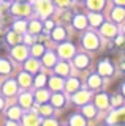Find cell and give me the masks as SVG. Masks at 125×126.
<instances>
[{
	"label": "cell",
	"instance_id": "cell-24",
	"mask_svg": "<svg viewBox=\"0 0 125 126\" xmlns=\"http://www.w3.org/2000/svg\"><path fill=\"white\" fill-rule=\"evenodd\" d=\"M11 71V65L5 58H0V74H10Z\"/></svg>",
	"mask_w": 125,
	"mask_h": 126
},
{
	"label": "cell",
	"instance_id": "cell-5",
	"mask_svg": "<svg viewBox=\"0 0 125 126\" xmlns=\"http://www.w3.org/2000/svg\"><path fill=\"white\" fill-rule=\"evenodd\" d=\"M51 94L48 90H43V88H38L37 93H35V101L38 102V104H44L46 101H49Z\"/></svg>",
	"mask_w": 125,
	"mask_h": 126
},
{
	"label": "cell",
	"instance_id": "cell-14",
	"mask_svg": "<svg viewBox=\"0 0 125 126\" xmlns=\"http://www.w3.org/2000/svg\"><path fill=\"white\" fill-rule=\"evenodd\" d=\"M101 77L98 76V74H93V76L89 77V87H90L92 90H97V88H100V85H101Z\"/></svg>",
	"mask_w": 125,
	"mask_h": 126
},
{
	"label": "cell",
	"instance_id": "cell-26",
	"mask_svg": "<svg viewBox=\"0 0 125 126\" xmlns=\"http://www.w3.org/2000/svg\"><path fill=\"white\" fill-rule=\"evenodd\" d=\"M6 41H8L10 44H18V43L21 41V38H19V35L16 32H11V33L6 35Z\"/></svg>",
	"mask_w": 125,
	"mask_h": 126
},
{
	"label": "cell",
	"instance_id": "cell-28",
	"mask_svg": "<svg viewBox=\"0 0 125 126\" xmlns=\"http://www.w3.org/2000/svg\"><path fill=\"white\" fill-rule=\"evenodd\" d=\"M33 84H35V87H37V88H43V87H44V84H46V76H44V74L37 76V77H35V80H33Z\"/></svg>",
	"mask_w": 125,
	"mask_h": 126
},
{
	"label": "cell",
	"instance_id": "cell-19",
	"mask_svg": "<svg viewBox=\"0 0 125 126\" xmlns=\"http://www.w3.org/2000/svg\"><path fill=\"white\" fill-rule=\"evenodd\" d=\"M87 63H89V60H87L85 55H78L75 58V65H76V68H79V69H84L85 66H87Z\"/></svg>",
	"mask_w": 125,
	"mask_h": 126
},
{
	"label": "cell",
	"instance_id": "cell-12",
	"mask_svg": "<svg viewBox=\"0 0 125 126\" xmlns=\"http://www.w3.org/2000/svg\"><path fill=\"white\" fill-rule=\"evenodd\" d=\"M73 46L71 44H63V46H60L59 47V54L62 55V57H65V58H68V57H71L73 55Z\"/></svg>",
	"mask_w": 125,
	"mask_h": 126
},
{
	"label": "cell",
	"instance_id": "cell-1",
	"mask_svg": "<svg viewBox=\"0 0 125 126\" xmlns=\"http://www.w3.org/2000/svg\"><path fill=\"white\" fill-rule=\"evenodd\" d=\"M21 118H22L24 126H40V123H41V118L37 112H29Z\"/></svg>",
	"mask_w": 125,
	"mask_h": 126
},
{
	"label": "cell",
	"instance_id": "cell-13",
	"mask_svg": "<svg viewBox=\"0 0 125 126\" xmlns=\"http://www.w3.org/2000/svg\"><path fill=\"white\" fill-rule=\"evenodd\" d=\"M95 99H97V106H98L100 109H106L108 106H109V98L104 93H100Z\"/></svg>",
	"mask_w": 125,
	"mask_h": 126
},
{
	"label": "cell",
	"instance_id": "cell-23",
	"mask_svg": "<svg viewBox=\"0 0 125 126\" xmlns=\"http://www.w3.org/2000/svg\"><path fill=\"white\" fill-rule=\"evenodd\" d=\"M38 113H40V115H44V117H49L51 113H52V106H46V102L44 104H40Z\"/></svg>",
	"mask_w": 125,
	"mask_h": 126
},
{
	"label": "cell",
	"instance_id": "cell-11",
	"mask_svg": "<svg viewBox=\"0 0 125 126\" xmlns=\"http://www.w3.org/2000/svg\"><path fill=\"white\" fill-rule=\"evenodd\" d=\"M65 87H67V90H68L70 93H75V92L79 90L81 84H79V80H78V79H68L67 84H65Z\"/></svg>",
	"mask_w": 125,
	"mask_h": 126
},
{
	"label": "cell",
	"instance_id": "cell-46",
	"mask_svg": "<svg viewBox=\"0 0 125 126\" xmlns=\"http://www.w3.org/2000/svg\"><path fill=\"white\" fill-rule=\"evenodd\" d=\"M112 126H125V125H112Z\"/></svg>",
	"mask_w": 125,
	"mask_h": 126
},
{
	"label": "cell",
	"instance_id": "cell-39",
	"mask_svg": "<svg viewBox=\"0 0 125 126\" xmlns=\"http://www.w3.org/2000/svg\"><path fill=\"white\" fill-rule=\"evenodd\" d=\"M104 33H106V35H112V33H114V30H112L111 27H106V29H104Z\"/></svg>",
	"mask_w": 125,
	"mask_h": 126
},
{
	"label": "cell",
	"instance_id": "cell-34",
	"mask_svg": "<svg viewBox=\"0 0 125 126\" xmlns=\"http://www.w3.org/2000/svg\"><path fill=\"white\" fill-rule=\"evenodd\" d=\"M29 29H30V32L37 33V32H40V30H41V25H40V24H38L37 21H35V22H32V24H30V27H29Z\"/></svg>",
	"mask_w": 125,
	"mask_h": 126
},
{
	"label": "cell",
	"instance_id": "cell-29",
	"mask_svg": "<svg viewBox=\"0 0 125 126\" xmlns=\"http://www.w3.org/2000/svg\"><path fill=\"white\" fill-rule=\"evenodd\" d=\"M83 112H84L85 117H90V118L95 117V107H93V106H84Z\"/></svg>",
	"mask_w": 125,
	"mask_h": 126
},
{
	"label": "cell",
	"instance_id": "cell-18",
	"mask_svg": "<svg viewBox=\"0 0 125 126\" xmlns=\"http://www.w3.org/2000/svg\"><path fill=\"white\" fill-rule=\"evenodd\" d=\"M38 68H40V63L37 60H27L25 62V71L27 73H37Z\"/></svg>",
	"mask_w": 125,
	"mask_h": 126
},
{
	"label": "cell",
	"instance_id": "cell-42",
	"mask_svg": "<svg viewBox=\"0 0 125 126\" xmlns=\"http://www.w3.org/2000/svg\"><path fill=\"white\" fill-rule=\"evenodd\" d=\"M3 106H5V99H3V98L0 96V110L3 109Z\"/></svg>",
	"mask_w": 125,
	"mask_h": 126
},
{
	"label": "cell",
	"instance_id": "cell-41",
	"mask_svg": "<svg viewBox=\"0 0 125 126\" xmlns=\"http://www.w3.org/2000/svg\"><path fill=\"white\" fill-rule=\"evenodd\" d=\"M92 22L93 24H98L100 22V17H98V16H92Z\"/></svg>",
	"mask_w": 125,
	"mask_h": 126
},
{
	"label": "cell",
	"instance_id": "cell-17",
	"mask_svg": "<svg viewBox=\"0 0 125 126\" xmlns=\"http://www.w3.org/2000/svg\"><path fill=\"white\" fill-rule=\"evenodd\" d=\"M98 71H100L101 76H109V74L112 73V66L109 65L108 62H101L100 66H98Z\"/></svg>",
	"mask_w": 125,
	"mask_h": 126
},
{
	"label": "cell",
	"instance_id": "cell-25",
	"mask_svg": "<svg viewBox=\"0 0 125 126\" xmlns=\"http://www.w3.org/2000/svg\"><path fill=\"white\" fill-rule=\"evenodd\" d=\"M70 126H85V121L83 117L79 115H73L70 118Z\"/></svg>",
	"mask_w": 125,
	"mask_h": 126
},
{
	"label": "cell",
	"instance_id": "cell-38",
	"mask_svg": "<svg viewBox=\"0 0 125 126\" xmlns=\"http://www.w3.org/2000/svg\"><path fill=\"white\" fill-rule=\"evenodd\" d=\"M101 3H103V2H101V0H93V2L90 3V2H89V5H92L93 8H95V6H100L101 5Z\"/></svg>",
	"mask_w": 125,
	"mask_h": 126
},
{
	"label": "cell",
	"instance_id": "cell-45",
	"mask_svg": "<svg viewBox=\"0 0 125 126\" xmlns=\"http://www.w3.org/2000/svg\"><path fill=\"white\" fill-rule=\"evenodd\" d=\"M117 2H119V3H125V0H117Z\"/></svg>",
	"mask_w": 125,
	"mask_h": 126
},
{
	"label": "cell",
	"instance_id": "cell-10",
	"mask_svg": "<svg viewBox=\"0 0 125 126\" xmlns=\"http://www.w3.org/2000/svg\"><path fill=\"white\" fill-rule=\"evenodd\" d=\"M13 57L16 58V60H25L27 58V49L25 47H21V46L14 47L13 49Z\"/></svg>",
	"mask_w": 125,
	"mask_h": 126
},
{
	"label": "cell",
	"instance_id": "cell-15",
	"mask_svg": "<svg viewBox=\"0 0 125 126\" xmlns=\"http://www.w3.org/2000/svg\"><path fill=\"white\" fill-rule=\"evenodd\" d=\"M13 14H30V8L27 5H22V3H18V5L13 6Z\"/></svg>",
	"mask_w": 125,
	"mask_h": 126
},
{
	"label": "cell",
	"instance_id": "cell-20",
	"mask_svg": "<svg viewBox=\"0 0 125 126\" xmlns=\"http://www.w3.org/2000/svg\"><path fill=\"white\" fill-rule=\"evenodd\" d=\"M120 120H125V109H124V110H119V112H114L111 117L108 118L109 123H114V121H120Z\"/></svg>",
	"mask_w": 125,
	"mask_h": 126
},
{
	"label": "cell",
	"instance_id": "cell-27",
	"mask_svg": "<svg viewBox=\"0 0 125 126\" xmlns=\"http://www.w3.org/2000/svg\"><path fill=\"white\" fill-rule=\"evenodd\" d=\"M43 63H44L46 66H52L56 65V57L52 55V52H48L44 55V58H43Z\"/></svg>",
	"mask_w": 125,
	"mask_h": 126
},
{
	"label": "cell",
	"instance_id": "cell-31",
	"mask_svg": "<svg viewBox=\"0 0 125 126\" xmlns=\"http://www.w3.org/2000/svg\"><path fill=\"white\" fill-rule=\"evenodd\" d=\"M52 36H54V39H57V41H59V39H63L65 38V30L63 29H57L56 32H54Z\"/></svg>",
	"mask_w": 125,
	"mask_h": 126
},
{
	"label": "cell",
	"instance_id": "cell-32",
	"mask_svg": "<svg viewBox=\"0 0 125 126\" xmlns=\"http://www.w3.org/2000/svg\"><path fill=\"white\" fill-rule=\"evenodd\" d=\"M122 96H120V94H117V96H112V99H111V104L112 106H116V107H120V106H122Z\"/></svg>",
	"mask_w": 125,
	"mask_h": 126
},
{
	"label": "cell",
	"instance_id": "cell-33",
	"mask_svg": "<svg viewBox=\"0 0 125 126\" xmlns=\"http://www.w3.org/2000/svg\"><path fill=\"white\" fill-rule=\"evenodd\" d=\"M84 25H85V19L84 17H81V16H79V17L75 19V27H76V29H83Z\"/></svg>",
	"mask_w": 125,
	"mask_h": 126
},
{
	"label": "cell",
	"instance_id": "cell-40",
	"mask_svg": "<svg viewBox=\"0 0 125 126\" xmlns=\"http://www.w3.org/2000/svg\"><path fill=\"white\" fill-rule=\"evenodd\" d=\"M5 126H19V125H18V123H16L14 120H10V121H8V123H6Z\"/></svg>",
	"mask_w": 125,
	"mask_h": 126
},
{
	"label": "cell",
	"instance_id": "cell-7",
	"mask_svg": "<svg viewBox=\"0 0 125 126\" xmlns=\"http://www.w3.org/2000/svg\"><path fill=\"white\" fill-rule=\"evenodd\" d=\"M19 84L24 87V88H29V87L33 84L30 73H21V74H19Z\"/></svg>",
	"mask_w": 125,
	"mask_h": 126
},
{
	"label": "cell",
	"instance_id": "cell-6",
	"mask_svg": "<svg viewBox=\"0 0 125 126\" xmlns=\"http://www.w3.org/2000/svg\"><path fill=\"white\" fill-rule=\"evenodd\" d=\"M51 104H52V107H62L65 104V96L62 93H54L51 96Z\"/></svg>",
	"mask_w": 125,
	"mask_h": 126
},
{
	"label": "cell",
	"instance_id": "cell-2",
	"mask_svg": "<svg viewBox=\"0 0 125 126\" xmlns=\"http://www.w3.org/2000/svg\"><path fill=\"white\" fill-rule=\"evenodd\" d=\"M2 92H3L5 96H13V94H16L18 93V82L13 80V79L6 80L2 87Z\"/></svg>",
	"mask_w": 125,
	"mask_h": 126
},
{
	"label": "cell",
	"instance_id": "cell-22",
	"mask_svg": "<svg viewBox=\"0 0 125 126\" xmlns=\"http://www.w3.org/2000/svg\"><path fill=\"white\" fill-rule=\"evenodd\" d=\"M38 11H40L41 14H49V11H51V5H49V2L48 0H43V2L38 3Z\"/></svg>",
	"mask_w": 125,
	"mask_h": 126
},
{
	"label": "cell",
	"instance_id": "cell-21",
	"mask_svg": "<svg viewBox=\"0 0 125 126\" xmlns=\"http://www.w3.org/2000/svg\"><path fill=\"white\" fill-rule=\"evenodd\" d=\"M56 73L59 74V76H68L70 73V68L67 63H59V65L56 66Z\"/></svg>",
	"mask_w": 125,
	"mask_h": 126
},
{
	"label": "cell",
	"instance_id": "cell-43",
	"mask_svg": "<svg viewBox=\"0 0 125 126\" xmlns=\"http://www.w3.org/2000/svg\"><path fill=\"white\" fill-rule=\"evenodd\" d=\"M60 5H68V0H57Z\"/></svg>",
	"mask_w": 125,
	"mask_h": 126
},
{
	"label": "cell",
	"instance_id": "cell-16",
	"mask_svg": "<svg viewBox=\"0 0 125 126\" xmlns=\"http://www.w3.org/2000/svg\"><path fill=\"white\" fill-rule=\"evenodd\" d=\"M6 115H8L10 120L18 121L19 118L22 117V112H21V109H19V107H10V109H8V113H6Z\"/></svg>",
	"mask_w": 125,
	"mask_h": 126
},
{
	"label": "cell",
	"instance_id": "cell-44",
	"mask_svg": "<svg viewBox=\"0 0 125 126\" xmlns=\"http://www.w3.org/2000/svg\"><path fill=\"white\" fill-rule=\"evenodd\" d=\"M122 92H124V94H125V84L122 85Z\"/></svg>",
	"mask_w": 125,
	"mask_h": 126
},
{
	"label": "cell",
	"instance_id": "cell-30",
	"mask_svg": "<svg viewBox=\"0 0 125 126\" xmlns=\"http://www.w3.org/2000/svg\"><path fill=\"white\" fill-rule=\"evenodd\" d=\"M32 54L35 55V57H38V55H43L44 54V47H43L41 44H35L32 47Z\"/></svg>",
	"mask_w": 125,
	"mask_h": 126
},
{
	"label": "cell",
	"instance_id": "cell-37",
	"mask_svg": "<svg viewBox=\"0 0 125 126\" xmlns=\"http://www.w3.org/2000/svg\"><path fill=\"white\" fill-rule=\"evenodd\" d=\"M114 17H117V19H122V17H124V11H120V10L114 11Z\"/></svg>",
	"mask_w": 125,
	"mask_h": 126
},
{
	"label": "cell",
	"instance_id": "cell-36",
	"mask_svg": "<svg viewBox=\"0 0 125 126\" xmlns=\"http://www.w3.org/2000/svg\"><path fill=\"white\" fill-rule=\"evenodd\" d=\"M14 25H16V32H22V30H25V24H24V22H16Z\"/></svg>",
	"mask_w": 125,
	"mask_h": 126
},
{
	"label": "cell",
	"instance_id": "cell-3",
	"mask_svg": "<svg viewBox=\"0 0 125 126\" xmlns=\"http://www.w3.org/2000/svg\"><path fill=\"white\" fill-rule=\"evenodd\" d=\"M89 98H90V93L85 92V90H78V92L73 94V101H75L76 104H85V102L89 101Z\"/></svg>",
	"mask_w": 125,
	"mask_h": 126
},
{
	"label": "cell",
	"instance_id": "cell-4",
	"mask_svg": "<svg viewBox=\"0 0 125 126\" xmlns=\"http://www.w3.org/2000/svg\"><path fill=\"white\" fill-rule=\"evenodd\" d=\"M19 104L22 106V107H25V109H30L33 106V96L30 93H22L21 96H19Z\"/></svg>",
	"mask_w": 125,
	"mask_h": 126
},
{
	"label": "cell",
	"instance_id": "cell-8",
	"mask_svg": "<svg viewBox=\"0 0 125 126\" xmlns=\"http://www.w3.org/2000/svg\"><path fill=\"white\" fill-rule=\"evenodd\" d=\"M63 84H65V82H63V79H62V77L52 76V77L49 79V87L52 90H62V88H63Z\"/></svg>",
	"mask_w": 125,
	"mask_h": 126
},
{
	"label": "cell",
	"instance_id": "cell-9",
	"mask_svg": "<svg viewBox=\"0 0 125 126\" xmlns=\"http://www.w3.org/2000/svg\"><path fill=\"white\" fill-rule=\"evenodd\" d=\"M84 46L87 47V49H95L97 46H98V41H97V38H95V35H85V38H84Z\"/></svg>",
	"mask_w": 125,
	"mask_h": 126
},
{
	"label": "cell",
	"instance_id": "cell-35",
	"mask_svg": "<svg viewBox=\"0 0 125 126\" xmlns=\"http://www.w3.org/2000/svg\"><path fill=\"white\" fill-rule=\"evenodd\" d=\"M43 126H59V123L56 120H52V118H48L46 121H43Z\"/></svg>",
	"mask_w": 125,
	"mask_h": 126
}]
</instances>
